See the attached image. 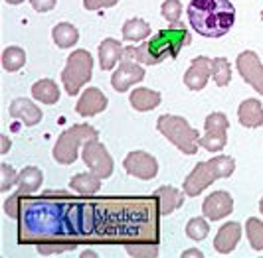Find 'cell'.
Segmentation results:
<instances>
[{
  "label": "cell",
  "instance_id": "obj_1",
  "mask_svg": "<svg viewBox=\"0 0 263 258\" xmlns=\"http://www.w3.org/2000/svg\"><path fill=\"white\" fill-rule=\"evenodd\" d=\"M188 22L204 38H222L236 24V6L230 0H190Z\"/></svg>",
  "mask_w": 263,
  "mask_h": 258
},
{
  "label": "cell",
  "instance_id": "obj_2",
  "mask_svg": "<svg viewBox=\"0 0 263 258\" xmlns=\"http://www.w3.org/2000/svg\"><path fill=\"white\" fill-rule=\"evenodd\" d=\"M192 41L190 32L186 30L184 24L176 22V26L172 24V28L160 30L158 34H155L148 41H143V46L133 48L135 50V57L139 63L145 65H157L162 63L166 57H178L180 50L188 46Z\"/></svg>",
  "mask_w": 263,
  "mask_h": 258
},
{
  "label": "cell",
  "instance_id": "obj_3",
  "mask_svg": "<svg viewBox=\"0 0 263 258\" xmlns=\"http://www.w3.org/2000/svg\"><path fill=\"white\" fill-rule=\"evenodd\" d=\"M236 162L232 156H216L206 162L196 164L192 174L182 183V189L188 197H198L206 187H210L216 180H226L234 174Z\"/></svg>",
  "mask_w": 263,
  "mask_h": 258
},
{
  "label": "cell",
  "instance_id": "obj_4",
  "mask_svg": "<svg viewBox=\"0 0 263 258\" xmlns=\"http://www.w3.org/2000/svg\"><path fill=\"white\" fill-rule=\"evenodd\" d=\"M157 128H158V132L164 134L180 152H184V154H188V156L196 154L198 146H200V144H198L200 136H198V130L192 128L186 118L174 116V115H162V116H158Z\"/></svg>",
  "mask_w": 263,
  "mask_h": 258
},
{
  "label": "cell",
  "instance_id": "obj_5",
  "mask_svg": "<svg viewBox=\"0 0 263 258\" xmlns=\"http://www.w3.org/2000/svg\"><path fill=\"white\" fill-rule=\"evenodd\" d=\"M97 138H99V132L91 124H76L66 132H62V136L58 138V142L53 146V160L62 166H69L78 160L79 146Z\"/></svg>",
  "mask_w": 263,
  "mask_h": 258
},
{
  "label": "cell",
  "instance_id": "obj_6",
  "mask_svg": "<svg viewBox=\"0 0 263 258\" xmlns=\"http://www.w3.org/2000/svg\"><path fill=\"white\" fill-rule=\"evenodd\" d=\"M93 57L87 50H76L67 57V63L62 71V81L67 95H78L79 89L91 79Z\"/></svg>",
  "mask_w": 263,
  "mask_h": 258
},
{
  "label": "cell",
  "instance_id": "obj_7",
  "mask_svg": "<svg viewBox=\"0 0 263 258\" xmlns=\"http://www.w3.org/2000/svg\"><path fill=\"white\" fill-rule=\"evenodd\" d=\"M143 79H145V67L137 61L133 48H125V53L119 61L117 71L111 77L113 89L119 91V93H125L127 89H131L133 85L141 83Z\"/></svg>",
  "mask_w": 263,
  "mask_h": 258
},
{
  "label": "cell",
  "instance_id": "obj_8",
  "mask_svg": "<svg viewBox=\"0 0 263 258\" xmlns=\"http://www.w3.org/2000/svg\"><path fill=\"white\" fill-rule=\"evenodd\" d=\"M81 158L85 162V166L91 169L93 174L101 180L111 178L115 164H113V158L109 156L107 148L97 140H89V142L83 144V150H81Z\"/></svg>",
  "mask_w": 263,
  "mask_h": 258
},
{
  "label": "cell",
  "instance_id": "obj_9",
  "mask_svg": "<svg viewBox=\"0 0 263 258\" xmlns=\"http://www.w3.org/2000/svg\"><path fill=\"white\" fill-rule=\"evenodd\" d=\"M123 168L125 171L133 176V178H139V180H153L157 178L158 174V162L155 156L141 152V150H135L131 154H127V158L123 160Z\"/></svg>",
  "mask_w": 263,
  "mask_h": 258
},
{
  "label": "cell",
  "instance_id": "obj_10",
  "mask_svg": "<svg viewBox=\"0 0 263 258\" xmlns=\"http://www.w3.org/2000/svg\"><path fill=\"white\" fill-rule=\"evenodd\" d=\"M237 71L248 85H251L259 95H263V65L257 53L250 52V50L239 53L237 55Z\"/></svg>",
  "mask_w": 263,
  "mask_h": 258
},
{
  "label": "cell",
  "instance_id": "obj_11",
  "mask_svg": "<svg viewBox=\"0 0 263 258\" xmlns=\"http://www.w3.org/2000/svg\"><path fill=\"white\" fill-rule=\"evenodd\" d=\"M234 211V199L228 191H214L202 203V213L208 221H222Z\"/></svg>",
  "mask_w": 263,
  "mask_h": 258
},
{
  "label": "cell",
  "instance_id": "obj_12",
  "mask_svg": "<svg viewBox=\"0 0 263 258\" xmlns=\"http://www.w3.org/2000/svg\"><path fill=\"white\" fill-rule=\"evenodd\" d=\"M212 77V59L198 55L192 59V63L184 73V85L190 91H202L206 87L208 79Z\"/></svg>",
  "mask_w": 263,
  "mask_h": 258
},
{
  "label": "cell",
  "instance_id": "obj_13",
  "mask_svg": "<svg viewBox=\"0 0 263 258\" xmlns=\"http://www.w3.org/2000/svg\"><path fill=\"white\" fill-rule=\"evenodd\" d=\"M107 109V97L97 87H89L81 93L78 104H76V113L79 116H95L103 113Z\"/></svg>",
  "mask_w": 263,
  "mask_h": 258
},
{
  "label": "cell",
  "instance_id": "obj_14",
  "mask_svg": "<svg viewBox=\"0 0 263 258\" xmlns=\"http://www.w3.org/2000/svg\"><path fill=\"white\" fill-rule=\"evenodd\" d=\"M239 241H241V227L236 221H230V223L222 225V229L218 231L216 239H214V248L220 254H230L239 245Z\"/></svg>",
  "mask_w": 263,
  "mask_h": 258
},
{
  "label": "cell",
  "instance_id": "obj_15",
  "mask_svg": "<svg viewBox=\"0 0 263 258\" xmlns=\"http://www.w3.org/2000/svg\"><path fill=\"white\" fill-rule=\"evenodd\" d=\"M237 118L246 128H259L263 124V104L257 99H248L239 104Z\"/></svg>",
  "mask_w": 263,
  "mask_h": 258
},
{
  "label": "cell",
  "instance_id": "obj_16",
  "mask_svg": "<svg viewBox=\"0 0 263 258\" xmlns=\"http://www.w3.org/2000/svg\"><path fill=\"white\" fill-rule=\"evenodd\" d=\"M10 116L24 122V126H36L42 120V111L28 99H16L10 104Z\"/></svg>",
  "mask_w": 263,
  "mask_h": 258
},
{
  "label": "cell",
  "instance_id": "obj_17",
  "mask_svg": "<svg viewBox=\"0 0 263 258\" xmlns=\"http://www.w3.org/2000/svg\"><path fill=\"white\" fill-rule=\"evenodd\" d=\"M123 53H125V48L121 46V41L113 38L103 39L101 46H99V65H101V69L103 71H111L121 61Z\"/></svg>",
  "mask_w": 263,
  "mask_h": 258
},
{
  "label": "cell",
  "instance_id": "obj_18",
  "mask_svg": "<svg viewBox=\"0 0 263 258\" xmlns=\"http://www.w3.org/2000/svg\"><path fill=\"white\" fill-rule=\"evenodd\" d=\"M158 197V209H160V215H171L172 211L180 209L182 203H184V193L176 187H171V185H162L158 187V191L155 193Z\"/></svg>",
  "mask_w": 263,
  "mask_h": 258
},
{
  "label": "cell",
  "instance_id": "obj_19",
  "mask_svg": "<svg viewBox=\"0 0 263 258\" xmlns=\"http://www.w3.org/2000/svg\"><path fill=\"white\" fill-rule=\"evenodd\" d=\"M129 101H131V106L135 111L146 113V111L157 109L160 101H162V97H160V93L153 89H135L129 95Z\"/></svg>",
  "mask_w": 263,
  "mask_h": 258
},
{
  "label": "cell",
  "instance_id": "obj_20",
  "mask_svg": "<svg viewBox=\"0 0 263 258\" xmlns=\"http://www.w3.org/2000/svg\"><path fill=\"white\" fill-rule=\"evenodd\" d=\"M32 97L44 104H55L60 101V87L52 79H40L32 85Z\"/></svg>",
  "mask_w": 263,
  "mask_h": 258
},
{
  "label": "cell",
  "instance_id": "obj_21",
  "mask_svg": "<svg viewBox=\"0 0 263 258\" xmlns=\"http://www.w3.org/2000/svg\"><path fill=\"white\" fill-rule=\"evenodd\" d=\"M69 187L79 195H95L101 189V178L95 174H78L69 181Z\"/></svg>",
  "mask_w": 263,
  "mask_h": 258
},
{
  "label": "cell",
  "instance_id": "obj_22",
  "mask_svg": "<svg viewBox=\"0 0 263 258\" xmlns=\"http://www.w3.org/2000/svg\"><path fill=\"white\" fill-rule=\"evenodd\" d=\"M42 181H44V176H42L40 168H36V166H26V168L20 171V176H18V191L24 195L34 193L36 189H40Z\"/></svg>",
  "mask_w": 263,
  "mask_h": 258
},
{
  "label": "cell",
  "instance_id": "obj_23",
  "mask_svg": "<svg viewBox=\"0 0 263 258\" xmlns=\"http://www.w3.org/2000/svg\"><path fill=\"white\" fill-rule=\"evenodd\" d=\"M52 38L58 48H64V50H66V48H73V46L78 44L79 32L76 26H71V24H67V22H62V24H58V26L53 28Z\"/></svg>",
  "mask_w": 263,
  "mask_h": 258
},
{
  "label": "cell",
  "instance_id": "obj_24",
  "mask_svg": "<svg viewBox=\"0 0 263 258\" xmlns=\"http://www.w3.org/2000/svg\"><path fill=\"white\" fill-rule=\"evenodd\" d=\"M121 32H123V38L127 41H141V39H146L151 36V26L141 18H131L123 24Z\"/></svg>",
  "mask_w": 263,
  "mask_h": 258
},
{
  "label": "cell",
  "instance_id": "obj_25",
  "mask_svg": "<svg viewBox=\"0 0 263 258\" xmlns=\"http://www.w3.org/2000/svg\"><path fill=\"white\" fill-rule=\"evenodd\" d=\"M26 63V53L22 48H16V46H10V48H6L4 52H2V67L6 69V71H18V69H22Z\"/></svg>",
  "mask_w": 263,
  "mask_h": 258
},
{
  "label": "cell",
  "instance_id": "obj_26",
  "mask_svg": "<svg viewBox=\"0 0 263 258\" xmlns=\"http://www.w3.org/2000/svg\"><path fill=\"white\" fill-rule=\"evenodd\" d=\"M226 132H228V130L206 132V134L198 140V144H200L204 150H208V152H220L226 144H228V134H226Z\"/></svg>",
  "mask_w": 263,
  "mask_h": 258
},
{
  "label": "cell",
  "instance_id": "obj_27",
  "mask_svg": "<svg viewBox=\"0 0 263 258\" xmlns=\"http://www.w3.org/2000/svg\"><path fill=\"white\" fill-rule=\"evenodd\" d=\"M246 234L253 250H263V221L250 217L246 221Z\"/></svg>",
  "mask_w": 263,
  "mask_h": 258
},
{
  "label": "cell",
  "instance_id": "obj_28",
  "mask_svg": "<svg viewBox=\"0 0 263 258\" xmlns=\"http://www.w3.org/2000/svg\"><path fill=\"white\" fill-rule=\"evenodd\" d=\"M232 71H230V63L226 57H216L212 59V79L216 81L218 87H226L230 83Z\"/></svg>",
  "mask_w": 263,
  "mask_h": 258
},
{
  "label": "cell",
  "instance_id": "obj_29",
  "mask_svg": "<svg viewBox=\"0 0 263 258\" xmlns=\"http://www.w3.org/2000/svg\"><path fill=\"white\" fill-rule=\"evenodd\" d=\"M208 232H210V223L206 219H202V217H194V219L188 221V225H186V234H188L192 241H202V239H206Z\"/></svg>",
  "mask_w": 263,
  "mask_h": 258
},
{
  "label": "cell",
  "instance_id": "obj_30",
  "mask_svg": "<svg viewBox=\"0 0 263 258\" xmlns=\"http://www.w3.org/2000/svg\"><path fill=\"white\" fill-rule=\"evenodd\" d=\"M160 12L166 18V22L176 24L180 20V14H182V4H180V0H164Z\"/></svg>",
  "mask_w": 263,
  "mask_h": 258
},
{
  "label": "cell",
  "instance_id": "obj_31",
  "mask_svg": "<svg viewBox=\"0 0 263 258\" xmlns=\"http://www.w3.org/2000/svg\"><path fill=\"white\" fill-rule=\"evenodd\" d=\"M18 176L16 169L10 164H2L0 166V191H8L14 183H18Z\"/></svg>",
  "mask_w": 263,
  "mask_h": 258
},
{
  "label": "cell",
  "instance_id": "obj_32",
  "mask_svg": "<svg viewBox=\"0 0 263 258\" xmlns=\"http://www.w3.org/2000/svg\"><path fill=\"white\" fill-rule=\"evenodd\" d=\"M230 126V120L228 116L222 113H212L206 116V122H204V128L206 132H218V130H228Z\"/></svg>",
  "mask_w": 263,
  "mask_h": 258
},
{
  "label": "cell",
  "instance_id": "obj_33",
  "mask_svg": "<svg viewBox=\"0 0 263 258\" xmlns=\"http://www.w3.org/2000/svg\"><path fill=\"white\" fill-rule=\"evenodd\" d=\"M20 197H22V193L18 191V193H14L12 197H8L6 203H4L6 215L12 217V219H18V215H20Z\"/></svg>",
  "mask_w": 263,
  "mask_h": 258
},
{
  "label": "cell",
  "instance_id": "obj_34",
  "mask_svg": "<svg viewBox=\"0 0 263 258\" xmlns=\"http://www.w3.org/2000/svg\"><path fill=\"white\" fill-rule=\"evenodd\" d=\"M119 0H83V6L87 10H101V8H111Z\"/></svg>",
  "mask_w": 263,
  "mask_h": 258
},
{
  "label": "cell",
  "instance_id": "obj_35",
  "mask_svg": "<svg viewBox=\"0 0 263 258\" xmlns=\"http://www.w3.org/2000/svg\"><path fill=\"white\" fill-rule=\"evenodd\" d=\"M55 2H58V0H30L32 8H34L36 12H48V10H52L53 6H55Z\"/></svg>",
  "mask_w": 263,
  "mask_h": 258
},
{
  "label": "cell",
  "instance_id": "obj_36",
  "mask_svg": "<svg viewBox=\"0 0 263 258\" xmlns=\"http://www.w3.org/2000/svg\"><path fill=\"white\" fill-rule=\"evenodd\" d=\"M8 150H10V140H8V136H2V148H0V152L6 154Z\"/></svg>",
  "mask_w": 263,
  "mask_h": 258
},
{
  "label": "cell",
  "instance_id": "obj_37",
  "mask_svg": "<svg viewBox=\"0 0 263 258\" xmlns=\"http://www.w3.org/2000/svg\"><path fill=\"white\" fill-rule=\"evenodd\" d=\"M182 256L188 258V256H202V254H200V250L192 248V250H186V252H182Z\"/></svg>",
  "mask_w": 263,
  "mask_h": 258
},
{
  "label": "cell",
  "instance_id": "obj_38",
  "mask_svg": "<svg viewBox=\"0 0 263 258\" xmlns=\"http://www.w3.org/2000/svg\"><path fill=\"white\" fill-rule=\"evenodd\" d=\"M6 2H8V4H16V6H18V4H22L24 0H6Z\"/></svg>",
  "mask_w": 263,
  "mask_h": 258
},
{
  "label": "cell",
  "instance_id": "obj_39",
  "mask_svg": "<svg viewBox=\"0 0 263 258\" xmlns=\"http://www.w3.org/2000/svg\"><path fill=\"white\" fill-rule=\"evenodd\" d=\"M259 211H261V213H263V199H261V201H259Z\"/></svg>",
  "mask_w": 263,
  "mask_h": 258
},
{
  "label": "cell",
  "instance_id": "obj_40",
  "mask_svg": "<svg viewBox=\"0 0 263 258\" xmlns=\"http://www.w3.org/2000/svg\"><path fill=\"white\" fill-rule=\"evenodd\" d=\"M261 20H263V10H261Z\"/></svg>",
  "mask_w": 263,
  "mask_h": 258
}]
</instances>
